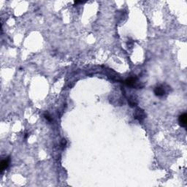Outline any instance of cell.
Segmentation results:
<instances>
[{
  "mask_svg": "<svg viewBox=\"0 0 187 187\" xmlns=\"http://www.w3.org/2000/svg\"><path fill=\"white\" fill-rule=\"evenodd\" d=\"M178 122H179L180 126L186 128L187 125V115L186 113H184L183 114L179 115L178 118Z\"/></svg>",
  "mask_w": 187,
  "mask_h": 187,
  "instance_id": "cell-3",
  "label": "cell"
},
{
  "mask_svg": "<svg viewBox=\"0 0 187 187\" xmlns=\"http://www.w3.org/2000/svg\"><path fill=\"white\" fill-rule=\"evenodd\" d=\"M10 161V157H7V158L5 159L2 160L1 164H0V169H1V173H3L4 170H5V169L9 167Z\"/></svg>",
  "mask_w": 187,
  "mask_h": 187,
  "instance_id": "cell-4",
  "label": "cell"
},
{
  "mask_svg": "<svg viewBox=\"0 0 187 187\" xmlns=\"http://www.w3.org/2000/svg\"><path fill=\"white\" fill-rule=\"evenodd\" d=\"M136 83H137V79L134 78H127L125 80V83H126L128 86H135Z\"/></svg>",
  "mask_w": 187,
  "mask_h": 187,
  "instance_id": "cell-5",
  "label": "cell"
},
{
  "mask_svg": "<svg viewBox=\"0 0 187 187\" xmlns=\"http://www.w3.org/2000/svg\"><path fill=\"white\" fill-rule=\"evenodd\" d=\"M154 94L157 97H163L166 94V89L164 86L160 85L154 88Z\"/></svg>",
  "mask_w": 187,
  "mask_h": 187,
  "instance_id": "cell-1",
  "label": "cell"
},
{
  "mask_svg": "<svg viewBox=\"0 0 187 187\" xmlns=\"http://www.w3.org/2000/svg\"><path fill=\"white\" fill-rule=\"evenodd\" d=\"M134 115L136 119H138L140 122L142 121L144 118H146V113H145V112L140 108H138L135 110V113H134Z\"/></svg>",
  "mask_w": 187,
  "mask_h": 187,
  "instance_id": "cell-2",
  "label": "cell"
},
{
  "mask_svg": "<svg viewBox=\"0 0 187 187\" xmlns=\"http://www.w3.org/2000/svg\"><path fill=\"white\" fill-rule=\"evenodd\" d=\"M44 117H45V119H47V120L49 121V122H51V121L52 120V118H51V115H50L48 113H45V114H44Z\"/></svg>",
  "mask_w": 187,
  "mask_h": 187,
  "instance_id": "cell-6",
  "label": "cell"
}]
</instances>
